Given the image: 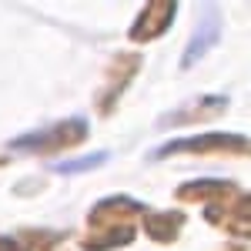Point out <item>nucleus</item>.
I'll list each match as a JSON object with an SVG mask.
<instances>
[{
	"label": "nucleus",
	"instance_id": "1",
	"mask_svg": "<svg viewBox=\"0 0 251 251\" xmlns=\"http://www.w3.org/2000/svg\"><path fill=\"white\" fill-rule=\"evenodd\" d=\"M177 201H198L208 211V225L221 228L231 238H248L251 234V198L234 181H218V177H201V181H188L174 191Z\"/></svg>",
	"mask_w": 251,
	"mask_h": 251
},
{
	"label": "nucleus",
	"instance_id": "2",
	"mask_svg": "<svg viewBox=\"0 0 251 251\" xmlns=\"http://www.w3.org/2000/svg\"><path fill=\"white\" fill-rule=\"evenodd\" d=\"M144 214V204L127 194H111L97 201L87 214V234L80 238L84 251H114L134 241V221Z\"/></svg>",
	"mask_w": 251,
	"mask_h": 251
},
{
	"label": "nucleus",
	"instance_id": "3",
	"mask_svg": "<svg viewBox=\"0 0 251 251\" xmlns=\"http://www.w3.org/2000/svg\"><path fill=\"white\" fill-rule=\"evenodd\" d=\"M80 141H87V117H67L57 121L44 131H30L10 141V151H24V154H60L67 148H77Z\"/></svg>",
	"mask_w": 251,
	"mask_h": 251
},
{
	"label": "nucleus",
	"instance_id": "4",
	"mask_svg": "<svg viewBox=\"0 0 251 251\" xmlns=\"http://www.w3.org/2000/svg\"><path fill=\"white\" fill-rule=\"evenodd\" d=\"M171 154H234L245 157L248 154V137L245 134H225V131H208V134H191V137H177L168 141L151 151V161H164Z\"/></svg>",
	"mask_w": 251,
	"mask_h": 251
},
{
	"label": "nucleus",
	"instance_id": "5",
	"mask_svg": "<svg viewBox=\"0 0 251 251\" xmlns=\"http://www.w3.org/2000/svg\"><path fill=\"white\" fill-rule=\"evenodd\" d=\"M141 64H144V57L134 54V50H124V54L111 57L107 74H104V87H100V94H97V111H100V114H111L117 107L121 94L131 87V80H134V74L141 71Z\"/></svg>",
	"mask_w": 251,
	"mask_h": 251
},
{
	"label": "nucleus",
	"instance_id": "6",
	"mask_svg": "<svg viewBox=\"0 0 251 251\" xmlns=\"http://www.w3.org/2000/svg\"><path fill=\"white\" fill-rule=\"evenodd\" d=\"M174 17H177V3H174V0H154V3L141 7V14L134 17L127 37L134 40V44H151V40L168 34V27L174 24Z\"/></svg>",
	"mask_w": 251,
	"mask_h": 251
},
{
	"label": "nucleus",
	"instance_id": "7",
	"mask_svg": "<svg viewBox=\"0 0 251 251\" xmlns=\"http://www.w3.org/2000/svg\"><path fill=\"white\" fill-rule=\"evenodd\" d=\"M225 111H228V97L208 94V97H198V100H188L177 111H168V114L157 121V127H188V124H201V121H214V117H221Z\"/></svg>",
	"mask_w": 251,
	"mask_h": 251
},
{
	"label": "nucleus",
	"instance_id": "8",
	"mask_svg": "<svg viewBox=\"0 0 251 251\" xmlns=\"http://www.w3.org/2000/svg\"><path fill=\"white\" fill-rule=\"evenodd\" d=\"M218 37H221V17H218V7H208V10H204V20H198L191 40H188V47H184V54H181V67H184V71L194 67V64L218 44Z\"/></svg>",
	"mask_w": 251,
	"mask_h": 251
},
{
	"label": "nucleus",
	"instance_id": "9",
	"mask_svg": "<svg viewBox=\"0 0 251 251\" xmlns=\"http://www.w3.org/2000/svg\"><path fill=\"white\" fill-rule=\"evenodd\" d=\"M184 221H188L184 211H154V208H144V214H141V225H144L148 238H154L157 245H171L174 238H177V231L184 228Z\"/></svg>",
	"mask_w": 251,
	"mask_h": 251
},
{
	"label": "nucleus",
	"instance_id": "10",
	"mask_svg": "<svg viewBox=\"0 0 251 251\" xmlns=\"http://www.w3.org/2000/svg\"><path fill=\"white\" fill-rule=\"evenodd\" d=\"M107 157H111L107 151H97V154L77 157V161H57V164H54V171H57V174H67V177H71V174H84V171H94V168H100Z\"/></svg>",
	"mask_w": 251,
	"mask_h": 251
},
{
	"label": "nucleus",
	"instance_id": "11",
	"mask_svg": "<svg viewBox=\"0 0 251 251\" xmlns=\"http://www.w3.org/2000/svg\"><path fill=\"white\" fill-rule=\"evenodd\" d=\"M0 251H30L20 238H7V234H0Z\"/></svg>",
	"mask_w": 251,
	"mask_h": 251
}]
</instances>
